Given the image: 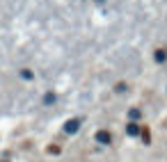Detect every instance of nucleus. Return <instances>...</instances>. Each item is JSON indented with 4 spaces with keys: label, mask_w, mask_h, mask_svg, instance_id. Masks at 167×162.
I'll return each mask as SVG.
<instances>
[{
    "label": "nucleus",
    "mask_w": 167,
    "mask_h": 162,
    "mask_svg": "<svg viewBox=\"0 0 167 162\" xmlns=\"http://www.w3.org/2000/svg\"><path fill=\"white\" fill-rule=\"evenodd\" d=\"M165 126H167V121H165Z\"/></svg>",
    "instance_id": "nucleus-5"
},
{
    "label": "nucleus",
    "mask_w": 167,
    "mask_h": 162,
    "mask_svg": "<svg viewBox=\"0 0 167 162\" xmlns=\"http://www.w3.org/2000/svg\"><path fill=\"white\" fill-rule=\"evenodd\" d=\"M156 60H158V62H165V60H167V53H165V50H158V53H156Z\"/></svg>",
    "instance_id": "nucleus-4"
},
{
    "label": "nucleus",
    "mask_w": 167,
    "mask_h": 162,
    "mask_svg": "<svg viewBox=\"0 0 167 162\" xmlns=\"http://www.w3.org/2000/svg\"><path fill=\"white\" fill-rule=\"evenodd\" d=\"M137 132H140V126L131 123V126H128V135H137Z\"/></svg>",
    "instance_id": "nucleus-3"
},
{
    "label": "nucleus",
    "mask_w": 167,
    "mask_h": 162,
    "mask_svg": "<svg viewBox=\"0 0 167 162\" xmlns=\"http://www.w3.org/2000/svg\"><path fill=\"white\" fill-rule=\"evenodd\" d=\"M78 126H80V121H78V119H71V121H66L64 130H66V132H76V130H78Z\"/></svg>",
    "instance_id": "nucleus-1"
},
{
    "label": "nucleus",
    "mask_w": 167,
    "mask_h": 162,
    "mask_svg": "<svg viewBox=\"0 0 167 162\" xmlns=\"http://www.w3.org/2000/svg\"><path fill=\"white\" fill-rule=\"evenodd\" d=\"M96 139H99V142H103V144H108V142H110V132H105V130H101V132H99V135H96Z\"/></svg>",
    "instance_id": "nucleus-2"
}]
</instances>
